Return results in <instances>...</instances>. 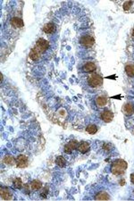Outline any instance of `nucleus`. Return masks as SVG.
I'll return each instance as SVG.
<instances>
[{
    "label": "nucleus",
    "instance_id": "1",
    "mask_svg": "<svg viewBox=\"0 0 134 201\" xmlns=\"http://www.w3.org/2000/svg\"><path fill=\"white\" fill-rule=\"evenodd\" d=\"M49 43L48 41L40 38L36 41L35 45L30 51L29 57L31 60L37 61L41 57V55L49 48Z\"/></svg>",
    "mask_w": 134,
    "mask_h": 201
},
{
    "label": "nucleus",
    "instance_id": "2",
    "mask_svg": "<svg viewBox=\"0 0 134 201\" xmlns=\"http://www.w3.org/2000/svg\"><path fill=\"white\" fill-rule=\"evenodd\" d=\"M127 167V163L125 160L118 159L112 163L111 166V172L114 175H121L125 173Z\"/></svg>",
    "mask_w": 134,
    "mask_h": 201
},
{
    "label": "nucleus",
    "instance_id": "3",
    "mask_svg": "<svg viewBox=\"0 0 134 201\" xmlns=\"http://www.w3.org/2000/svg\"><path fill=\"white\" fill-rule=\"evenodd\" d=\"M80 42L81 45L86 47L90 48L93 46L95 42V40L92 36L87 35L80 38Z\"/></svg>",
    "mask_w": 134,
    "mask_h": 201
},
{
    "label": "nucleus",
    "instance_id": "4",
    "mask_svg": "<svg viewBox=\"0 0 134 201\" xmlns=\"http://www.w3.org/2000/svg\"><path fill=\"white\" fill-rule=\"evenodd\" d=\"M28 162L27 157L24 155H19L17 157L16 161L17 167L20 168H24L27 167Z\"/></svg>",
    "mask_w": 134,
    "mask_h": 201
},
{
    "label": "nucleus",
    "instance_id": "5",
    "mask_svg": "<svg viewBox=\"0 0 134 201\" xmlns=\"http://www.w3.org/2000/svg\"><path fill=\"white\" fill-rule=\"evenodd\" d=\"M103 78L98 74H94L90 78L88 83L90 86L94 88L102 84Z\"/></svg>",
    "mask_w": 134,
    "mask_h": 201
},
{
    "label": "nucleus",
    "instance_id": "6",
    "mask_svg": "<svg viewBox=\"0 0 134 201\" xmlns=\"http://www.w3.org/2000/svg\"><path fill=\"white\" fill-rule=\"evenodd\" d=\"M79 145L78 141L75 140L71 141L68 144L65 145L64 147V152L67 154H72V151L75 150L78 148Z\"/></svg>",
    "mask_w": 134,
    "mask_h": 201
},
{
    "label": "nucleus",
    "instance_id": "7",
    "mask_svg": "<svg viewBox=\"0 0 134 201\" xmlns=\"http://www.w3.org/2000/svg\"><path fill=\"white\" fill-rule=\"evenodd\" d=\"M56 30V27L53 23L49 22L45 24L43 28V31L46 34L54 33Z\"/></svg>",
    "mask_w": 134,
    "mask_h": 201
},
{
    "label": "nucleus",
    "instance_id": "8",
    "mask_svg": "<svg viewBox=\"0 0 134 201\" xmlns=\"http://www.w3.org/2000/svg\"><path fill=\"white\" fill-rule=\"evenodd\" d=\"M11 25L15 28H22L24 26L23 20L18 17H13L10 21Z\"/></svg>",
    "mask_w": 134,
    "mask_h": 201
},
{
    "label": "nucleus",
    "instance_id": "9",
    "mask_svg": "<svg viewBox=\"0 0 134 201\" xmlns=\"http://www.w3.org/2000/svg\"><path fill=\"white\" fill-rule=\"evenodd\" d=\"M0 195L1 198L5 200H11L12 198V194L9 189L6 188L1 187Z\"/></svg>",
    "mask_w": 134,
    "mask_h": 201
},
{
    "label": "nucleus",
    "instance_id": "10",
    "mask_svg": "<svg viewBox=\"0 0 134 201\" xmlns=\"http://www.w3.org/2000/svg\"><path fill=\"white\" fill-rule=\"evenodd\" d=\"M101 117L105 122L109 123L112 121L113 118V114L110 111H105L101 114Z\"/></svg>",
    "mask_w": 134,
    "mask_h": 201
},
{
    "label": "nucleus",
    "instance_id": "11",
    "mask_svg": "<svg viewBox=\"0 0 134 201\" xmlns=\"http://www.w3.org/2000/svg\"><path fill=\"white\" fill-rule=\"evenodd\" d=\"M90 148L89 143L86 141H83L79 144L78 149V151L82 154H85L89 151Z\"/></svg>",
    "mask_w": 134,
    "mask_h": 201
},
{
    "label": "nucleus",
    "instance_id": "12",
    "mask_svg": "<svg viewBox=\"0 0 134 201\" xmlns=\"http://www.w3.org/2000/svg\"><path fill=\"white\" fill-rule=\"evenodd\" d=\"M109 198V196L108 193L105 191H101L96 195L95 200H108Z\"/></svg>",
    "mask_w": 134,
    "mask_h": 201
},
{
    "label": "nucleus",
    "instance_id": "13",
    "mask_svg": "<svg viewBox=\"0 0 134 201\" xmlns=\"http://www.w3.org/2000/svg\"><path fill=\"white\" fill-rule=\"evenodd\" d=\"M55 163L59 167L63 168L66 167V161L64 157L62 156H59L56 158L55 160Z\"/></svg>",
    "mask_w": 134,
    "mask_h": 201
},
{
    "label": "nucleus",
    "instance_id": "14",
    "mask_svg": "<svg viewBox=\"0 0 134 201\" xmlns=\"http://www.w3.org/2000/svg\"><path fill=\"white\" fill-rule=\"evenodd\" d=\"M96 68L95 64L92 62L86 63L84 67V70L87 72H93L96 69Z\"/></svg>",
    "mask_w": 134,
    "mask_h": 201
},
{
    "label": "nucleus",
    "instance_id": "15",
    "mask_svg": "<svg viewBox=\"0 0 134 201\" xmlns=\"http://www.w3.org/2000/svg\"><path fill=\"white\" fill-rule=\"evenodd\" d=\"M16 161L13 156L7 155L4 157L3 161L5 164L12 165L16 163Z\"/></svg>",
    "mask_w": 134,
    "mask_h": 201
},
{
    "label": "nucleus",
    "instance_id": "16",
    "mask_svg": "<svg viewBox=\"0 0 134 201\" xmlns=\"http://www.w3.org/2000/svg\"><path fill=\"white\" fill-rule=\"evenodd\" d=\"M126 74L130 77L134 76V64H130L127 65L125 68Z\"/></svg>",
    "mask_w": 134,
    "mask_h": 201
},
{
    "label": "nucleus",
    "instance_id": "17",
    "mask_svg": "<svg viewBox=\"0 0 134 201\" xmlns=\"http://www.w3.org/2000/svg\"><path fill=\"white\" fill-rule=\"evenodd\" d=\"M42 183L38 180H34L31 183V187L32 190H37L41 188Z\"/></svg>",
    "mask_w": 134,
    "mask_h": 201
},
{
    "label": "nucleus",
    "instance_id": "18",
    "mask_svg": "<svg viewBox=\"0 0 134 201\" xmlns=\"http://www.w3.org/2000/svg\"><path fill=\"white\" fill-rule=\"evenodd\" d=\"M124 111L129 115H131L134 113V107L133 105L127 103L124 107Z\"/></svg>",
    "mask_w": 134,
    "mask_h": 201
},
{
    "label": "nucleus",
    "instance_id": "19",
    "mask_svg": "<svg viewBox=\"0 0 134 201\" xmlns=\"http://www.w3.org/2000/svg\"><path fill=\"white\" fill-rule=\"evenodd\" d=\"M86 131L90 135H94L98 131L97 126L94 124H91L88 126L86 128Z\"/></svg>",
    "mask_w": 134,
    "mask_h": 201
},
{
    "label": "nucleus",
    "instance_id": "20",
    "mask_svg": "<svg viewBox=\"0 0 134 201\" xmlns=\"http://www.w3.org/2000/svg\"><path fill=\"white\" fill-rule=\"evenodd\" d=\"M13 185L15 188L20 189L23 186L22 180L20 178H17L13 181Z\"/></svg>",
    "mask_w": 134,
    "mask_h": 201
},
{
    "label": "nucleus",
    "instance_id": "21",
    "mask_svg": "<svg viewBox=\"0 0 134 201\" xmlns=\"http://www.w3.org/2000/svg\"><path fill=\"white\" fill-rule=\"evenodd\" d=\"M97 101L98 104L101 106H105L107 103V99L103 97H99L97 100Z\"/></svg>",
    "mask_w": 134,
    "mask_h": 201
},
{
    "label": "nucleus",
    "instance_id": "22",
    "mask_svg": "<svg viewBox=\"0 0 134 201\" xmlns=\"http://www.w3.org/2000/svg\"><path fill=\"white\" fill-rule=\"evenodd\" d=\"M133 2L131 1H126L123 4V8L124 11H128L129 10L133 5Z\"/></svg>",
    "mask_w": 134,
    "mask_h": 201
},
{
    "label": "nucleus",
    "instance_id": "23",
    "mask_svg": "<svg viewBox=\"0 0 134 201\" xmlns=\"http://www.w3.org/2000/svg\"><path fill=\"white\" fill-rule=\"evenodd\" d=\"M125 181L124 179H122L120 181L119 184L121 186H123L125 184Z\"/></svg>",
    "mask_w": 134,
    "mask_h": 201
},
{
    "label": "nucleus",
    "instance_id": "24",
    "mask_svg": "<svg viewBox=\"0 0 134 201\" xmlns=\"http://www.w3.org/2000/svg\"><path fill=\"white\" fill-rule=\"evenodd\" d=\"M131 182L134 184V173L131 174Z\"/></svg>",
    "mask_w": 134,
    "mask_h": 201
},
{
    "label": "nucleus",
    "instance_id": "25",
    "mask_svg": "<svg viewBox=\"0 0 134 201\" xmlns=\"http://www.w3.org/2000/svg\"><path fill=\"white\" fill-rule=\"evenodd\" d=\"M133 37H134V29L133 31Z\"/></svg>",
    "mask_w": 134,
    "mask_h": 201
}]
</instances>
